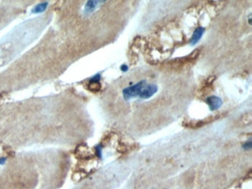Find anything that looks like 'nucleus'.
I'll return each instance as SVG.
<instances>
[{
    "label": "nucleus",
    "mask_w": 252,
    "mask_h": 189,
    "mask_svg": "<svg viewBox=\"0 0 252 189\" xmlns=\"http://www.w3.org/2000/svg\"><path fill=\"white\" fill-rule=\"evenodd\" d=\"M106 0H88L84 6V14L89 15L97 10L101 5L104 4Z\"/></svg>",
    "instance_id": "3"
},
{
    "label": "nucleus",
    "mask_w": 252,
    "mask_h": 189,
    "mask_svg": "<svg viewBox=\"0 0 252 189\" xmlns=\"http://www.w3.org/2000/svg\"><path fill=\"white\" fill-rule=\"evenodd\" d=\"M146 83V81H141L134 85L125 88L123 90V97H124V100H130V99L138 97L140 90Z\"/></svg>",
    "instance_id": "1"
},
{
    "label": "nucleus",
    "mask_w": 252,
    "mask_h": 189,
    "mask_svg": "<svg viewBox=\"0 0 252 189\" xmlns=\"http://www.w3.org/2000/svg\"><path fill=\"white\" fill-rule=\"evenodd\" d=\"M242 148L245 150H250L251 148V140H249L242 145Z\"/></svg>",
    "instance_id": "8"
},
{
    "label": "nucleus",
    "mask_w": 252,
    "mask_h": 189,
    "mask_svg": "<svg viewBox=\"0 0 252 189\" xmlns=\"http://www.w3.org/2000/svg\"><path fill=\"white\" fill-rule=\"evenodd\" d=\"M205 32V28L203 27H199L194 30V33L192 35V37L190 40V45L194 46L199 42V41L203 37V35Z\"/></svg>",
    "instance_id": "5"
},
{
    "label": "nucleus",
    "mask_w": 252,
    "mask_h": 189,
    "mask_svg": "<svg viewBox=\"0 0 252 189\" xmlns=\"http://www.w3.org/2000/svg\"><path fill=\"white\" fill-rule=\"evenodd\" d=\"M128 69H129V67L127 65H122L121 66V70L123 71V72H126V71H128Z\"/></svg>",
    "instance_id": "10"
},
{
    "label": "nucleus",
    "mask_w": 252,
    "mask_h": 189,
    "mask_svg": "<svg viewBox=\"0 0 252 189\" xmlns=\"http://www.w3.org/2000/svg\"><path fill=\"white\" fill-rule=\"evenodd\" d=\"M158 92V86L156 84L146 83L143 86L140 90L138 97L141 99H149Z\"/></svg>",
    "instance_id": "2"
},
{
    "label": "nucleus",
    "mask_w": 252,
    "mask_h": 189,
    "mask_svg": "<svg viewBox=\"0 0 252 189\" xmlns=\"http://www.w3.org/2000/svg\"><path fill=\"white\" fill-rule=\"evenodd\" d=\"M206 103L211 111L218 110L222 105V99L218 96H215V95L208 97L206 98Z\"/></svg>",
    "instance_id": "4"
},
{
    "label": "nucleus",
    "mask_w": 252,
    "mask_h": 189,
    "mask_svg": "<svg viewBox=\"0 0 252 189\" xmlns=\"http://www.w3.org/2000/svg\"><path fill=\"white\" fill-rule=\"evenodd\" d=\"M5 162H6V158H4V157H1L0 158V166L4 165Z\"/></svg>",
    "instance_id": "11"
},
{
    "label": "nucleus",
    "mask_w": 252,
    "mask_h": 189,
    "mask_svg": "<svg viewBox=\"0 0 252 189\" xmlns=\"http://www.w3.org/2000/svg\"><path fill=\"white\" fill-rule=\"evenodd\" d=\"M101 78H102V76H101L100 74H96L95 76L93 77H92L90 81V84H99L100 83Z\"/></svg>",
    "instance_id": "7"
},
{
    "label": "nucleus",
    "mask_w": 252,
    "mask_h": 189,
    "mask_svg": "<svg viewBox=\"0 0 252 189\" xmlns=\"http://www.w3.org/2000/svg\"><path fill=\"white\" fill-rule=\"evenodd\" d=\"M95 149H96L97 155H98V157L101 158L102 155V148L101 147V146H98L96 148H95Z\"/></svg>",
    "instance_id": "9"
},
{
    "label": "nucleus",
    "mask_w": 252,
    "mask_h": 189,
    "mask_svg": "<svg viewBox=\"0 0 252 189\" xmlns=\"http://www.w3.org/2000/svg\"><path fill=\"white\" fill-rule=\"evenodd\" d=\"M47 5H48V3L47 2L40 3V4L36 5V6L33 8L32 12L34 13V14H39V13L44 12L46 9H47Z\"/></svg>",
    "instance_id": "6"
}]
</instances>
